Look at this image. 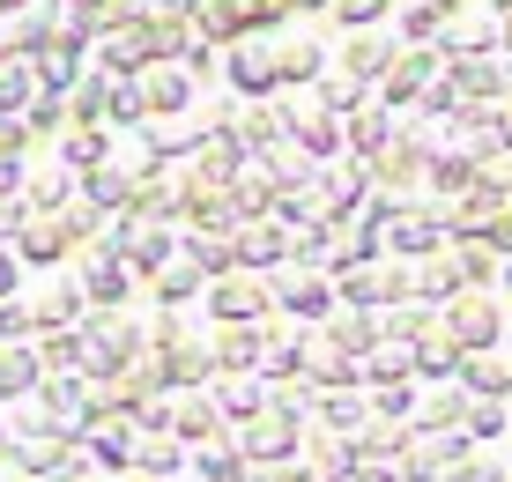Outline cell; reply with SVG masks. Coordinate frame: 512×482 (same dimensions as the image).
I'll return each instance as SVG.
<instances>
[{
  "mask_svg": "<svg viewBox=\"0 0 512 482\" xmlns=\"http://www.w3.org/2000/svg\"><path fill=\"white\" fill-rule=\"evenodd\" d=\"M30 379V356H8V364H0V386H23Z\"/></svg>",
  "mask_w": 512,
  "mask_h": 482,
  "instance_id": "obj_1",
  "label": "cell"
}]
</instances>
